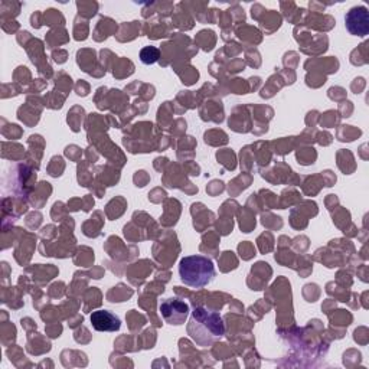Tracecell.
<instances>
[{"instance_id": "6da1fadb", "label": "cell", "mask_w": 369, "mask_h": 369, "mask_svg": "<svg viewBox=\"0 0 369 369\" xmlns=\"http://www.w3.org/2000/svg\"><path fill=\"white\" fill-rule=\"evenodd\" d=\"M179 276L184 285L202 289L215 277V265L211 258L203 256H189L180 260Z\"/></svg>"}, {"instance_id": "7a4b0ae2", "label": "cell", "mask_w": 369, "mask_h": 369, "mask_svg": "<svg viewBox=\"0 0 369 369\" xmlns=\"http://www.w3.org/2000/svg\"><path fill=\"white\" fill-rule=\"evenodd\" d=\"M189 332L195 342L207 346L225 335V326L218 313L205 309H195L191 319Z\"/></svg>"}, {"instance_id": "3957f363", "label": "cell", "mask_w": 369, "mask_h": 369, "mask_svg": "<svg viewBox=\"0 0 369 369\" xmlns=\"http://www.w3.org/2000/svg\"><path fill=\"white\" fill-rule=\"evenodd\" d=\"M159 312L166 323L172 326H180L187 322V317L189 315V306L180 299L171 297L160 303Z\"/></svg>"}, {"instance_id": "277c9868", "label": "cell", "mask_w": 369, "mask_h": 369, "mask_svg": "<svg viewBox=\"0 0 369 369\" xmlns=\"http://www.w3.org/2000/svg\"><path fill=\"white\" fill-rule=\"evenodd\" d=\"M346 28L352 35L365 36L368 33V9L365 6H358L350 10L346 15Z\"/></svg>"}, {"instance_id": "5b68a950", "label": "cell", "mask_w": 369, "mask_h": 369, "mask_svg": "<svg viewBox=\"0 0 369 369\" xmlns=\"http://www.w3.org/2000/svg\"><path fill=\"white\" fill-rule=\"evenodd\" d=\"M91 324L97 332H116L120 329V319L109 311H97L91 315Z\"/></svg>"}, {"instance_id": "8992f818", "label": "cell", "mask_w": 369, "mask_h": 369, "mask_svg": "<svg viewBox=\"0 0 369 369\" xmlns=\"http://www.w3.org/2000/svg\"><path fill=\"white\" fill-rule=\"evenodd\" d=\"M157 58H159V51L155 47H148L145 49H141V52H140L141 63L146 64V65L156 63Z\"/></svg>"}]
</instances>
